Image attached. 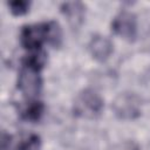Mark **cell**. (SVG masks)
<instances>
[{"instance_id": "obj_1", "label": "cell", "mask_w": 150, "mask_h": 150, "mask_svg": "<svg viewBox=\"0 0 150 150\" xmlns=\"http://www.w3.org/2000/svg\"><path fill=\"white\" fill-rule=\"evenodd\" d=\"M61 36L60 26L54 21H49L25 26L20 33V41L26 49L33 52L40 50L45 42L57 46Z\"/></svg>"}, {"instance_id": "obj_2", "label": "cell", "mask_w": 150, "mask_h": 150, "mask_svg": "<svg viewBox=\"0 0 150 150\" xmlns=\"http://www.w3.org/2000/svg\"><path fill=\"white\" fill-rule=\"evenodd\" d=\"M74 114L81 118H96L103 110L102 97L93 89H84L77 94L74 105Z\"/></svg>"}, {"instance_id": "obj_3", "label": "cell", "mask_w": 150, "mask_h": 150, "mask_svg": "<svg viewBox=\"0 0 150 150\" xmlns=\"http://www.w3.org/2000/svg\"><path fill=\"white\" fill-rule=\"evenodd\" d=\"M40 70L35 67L23 64L20 69L18 77V88L22 93L23 96L34 100L41 91L42 88V79L40 76Z\"/></svg>"}, {"instance_id": "obj_4", "label": "cell", "mask_w": 150, "mask_h": 150, "mask_svg": "<svg viewBox=\"0 0 150 150\" xmlns=\"http://www.w3.org/2000/svg\"><path fill=\"white\" fill-rule=\"evenodd\" d=\"M115 115L121 120H132L141 114L139 98L132 93H121L112 103Z\"/></svg>"}, {"instance_id": "obj_5", "label": "cell", "mask_w": 150, "mask_h": 150, "mask_svg": "<svg viewBox=\"0 0 150 150\" xmlns=\"http://www.w3.org/2000/svg\"><path fill=\"white\" fill-rule=\"evenodd\" d=\"M111 29L118 36L132 41L137 36V19L136 15L129 11L120 12L111 22Z\"/></svg>"}, {"instance_id": "obj_6", "label": "cell", "mask_w": 150, "mask_h": 150, "mask_svg": "<svg viewBox=\"0 0 150 150\" xmlns=\"http://www.w3.org/2000/svg\"><path fill=\"white\" fill-rule=\"evenodd\" d=\"M89 52L97 61H105L112 53L111 41L102 35H95L89 42Z\"/></svg>"}, {"instance_id": "obj_7", "label": "cell", "mask_w": 150, "mask_h": 150, "mask_svg": "<svg viewBox=\"0 0 150 150\" xmlns=\"http://www.w3.org/2000/svg\"><path fill=\"white\" fill-rule=\"evenodd\" d=\"M61 11L64 14V16L68 19L69 23L71 26H79L82 23L83 18H84V6L79 2H64L61 6Z\"/></svg>"}, {"instance_id": "obj_8", "label": "cell", "mask_w": 150, "mask_h": 150, "mask_svg": "<svg viewBox=\"0 0 150 150\" xmlns=\"http://www.w3.org/2000/svg\"><path fill=\"white\" fill-rule=\"evenodd\" d=\"M45 110V107L42 104V102L36 101V100H32L28 102V104L25 107L23 111H22V117L27 121H39L40 117L42 116Z\"/></svg>"}, {"instance_id": "obj_9", "label": "cell", "mask_w": 150, "mask_h": 150, "mask_svg": "<svg viewBox=\"0 0 150 150\" xmlns=\"http://www.w3.org/2000/svg\"><path fill=\"white\" fill-rule=\"evenodd\" d=\"M41 138L36 134H25L15 145V150H40Z\"/></svg>"}, {"instance_id": "obj_10", "label": "cell", "mask_w": 150, "mask_h": 150, "mask_svg": "<svg viewBox=\"0 0 150 150\" xmlns=\"http://www.w3.org/2000/svg\"><path fill=\"white\" fill-rule=\"evenodd\" d=\"M8 7H9V11L13 15H23L28 12L29 2L23 1V0H16V1L9 2Z\"/></svg>"}]
</instances>
